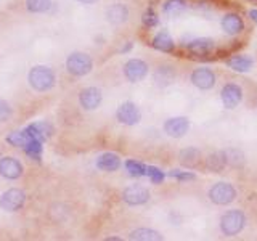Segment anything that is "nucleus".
Returning a JSON list of instances; mask_svg holds the SVG:
<instances>
[{"label":"nucleus","mask_w":257,"mask_h":241,"mask_svg":"<svg viewBox=\"0 0 257 241\" xmlns=\"http://www.w3.org/2000/svg\"><path fill=\"white\" fill-rule=\"evenodd\" d=\"M29 85L37 92H47L55 87V72L47 66H34L28 74Z\"/></svg>","instance_id":"f257e3e1"},{"label":"nucleus","mask_w":257,"mask_h":241,"mask_svg":"<svg viewBox=\"0 0 257 241\" xmlns=\"http://www.w3.org/2000/svg\"><path fill=\"white\" fill-rule=\"evenodd\" d=\"M185 7H187L185 0H166L163 5V12L166 15H179L185 10Z\"/></svg>","instance_id":"cd10ccee"},{"label":"nucleus","mask_w":257,"mask_h":241,"mask_svg":"<svg viewBox=\"0 0 257 241\" xmlns=\"http://www.w3.org/2000/svg\"><path fill=\"white\" fill-rule=\"evenodd\" d=\"M12 114H13V109H12L10 104H8V101L0 98V123L8 120L12 117Z\"/></svg>","instance_id":"72a5a7b5"},{"label":"nucleus","mask_w":257,"mask_h":241,"mask_svg":"<svg viewBox=\"0 0 257 241\" xmlns=\"http://www.w3.org/2000/svg\"><path fill=\"white\" fill-rule=\"evenodd\" d=\"M220 98H222V103L223 106L227 109H233L236 108L238 104L243 100V88L236 84H225L222 87V92H220Z\"/></svg>","instance_id":"1a4fd4ad"},{"label":"nucleus","mask_w":257,"mask_h":241,"mask_svg":"<svg viewBox=\"0 0 257 241\" xmlns=\"http://www.w3.org/2000/svg\"><path fill=\"white\" fill-rule=\"evenodd\" d=\"M147 175L150 177V180L155 183V185H159V183H163L164 180V172L161 171V169L155 167V166H147Z\"/></svg>","instance_id":"2f4dec72"},{"label":"nucleus","mask_w":257,"mask_h":241,"mask_svg":"<svg viewBox=\"0 0 257 241\" xmlns=\"http://www.w3.org/2000/svg\"><path fill=\"white\" fill-rule=\"evenodd\" d=\"M101 100H103L101 90H100V88H96V87H87L79 93L80 106H82L84 109H87V111H92V109L98 108L101 104Z\"/></svg>","instance_id":"9b49d317"},{"label":"nucleus","mask_w":257,"mask_h":241,"mask_svg":"<svg viewBox=\"0 0 257 241\" xmlns=\"http://www.w3.org/2000/svg\"><path fill=\"white\" fill-rule=\"evenodd\" d=\"M223 153V158H225V163H227V166H231V167H241L244 166V155L241 153L239 150L236 148H228L222 151Z\"/></svg>","instance_id":"5701e85b"},{"label":"nucleus","mask_w":257,"mask_h":241,"mask_svg":"<svg viewBox=\"0 0 257 241\" xmlns=\"http://www.w3.org/2000/svg\"><path fill=\"white\" fill-rule=\"evenodd\" d=\"M24 203H26V193L20 188H10L0 196V207L7 212L20 211Z\"/></svg>","instance_id":"39448f33"},{"label":"nucleus","mask_w":257,"mask_h":241,"mask_svg":"<svg viewBox=\"0 0 257 241\" xmlns=\"http://www.w3.org/2000/svg\"><path fill=\"white\" fill-rule=\"evenodd\" d=\"M116 117L120 124L124 126H135L140 123L142 119V112L137 108V104L132 101H124L116 111Z\"/></svg>","instance_id":"423d86ee"},{"label":"nucleus","mask_w":257,"mask_h":241,"mask_svg":"<svg viewBox=\"0 0 257 241\" xmlns=\"http://www.w3.org/2000/svg\"><path fill=\"white\" fill-rule=\"evenodd\" d=\"M148 74V64L143 60L132 58L124 64V76L131 82H140Z\"/></svg>","instance_id":"0eeeda50"},{"label":"nucleus","mask_w":257,"mask_h":241,"mask_svg":"<svg viewBox=\"0 0 257 241\" xmlns=\"http://www.w3.org/2000/svg\"><path fill=\"white\" fill-rule=\"evenodd\" d=\"M235 198H236V190L228 182H219L212 185L211 190H209V199H211L214 204L227 206L233 203Z\"/></svg>","instance_id":"20e7f679"},{"label":"nucleus","mask_w":257,"mask_h":241,"mask_svg":"<svg viewBox=\"0 0 257 241\" xmlns=\"http://www.w3.org/2000/svg\"><path fill=\"white\" fill-rule=\"evenodd\" d=\"M132 47H134V44H132V42H127V44H125V47H122V50H120V53H127V52H131V50H132Z\"/></svg>","instance_id":"f704fd0d"},{"label":"nucleus","mask_w":257,"mask_h":241,"mask_svg":"<svg viewBox=\"0 0 257 241\" xmlns=\"http://www.w3.org/2000/svg\"><path fill=\"white\" fill-rule=\"evenodd\" d=\"M93 63L92 58L87 53H80V52H74L68 56L66 60V69L69 74L76 76V77H82L85 74L92 71Z\"/></svg>","instance_id":"7ed1b4c3"},{"label":"nucleus","mask_w":257,"mask_h":241,"mask_svg":"<svg viewBox=\"0 0 257 241\" xmlns=\"http://www.w3.org/2000/svg\"><path fill=\"white\" fill-rule=\"evenodd\" d=\"M249 18H251L254 23H257V10H249Z\"/></svg>","instance_id":"c9c22d12"},{"label":"nucleus","mask_w":257,"mask_h":241,"mask_svg":"<svg viewBox=\"0 0 257 241\" xmlns=\"http://www.w3.org/2000/svg\"><path fill=\"white\" fill-rule=\"evenodd\" d=\"M227 163H225V158H223V153H212L206 158V167L209 169L211 172H222Z\"/></svg>","instance_id":"b1692460"},{"label":"nucleus","mask_w":257,"mask_h":241,"mask_svg":"<svg viewBox=\"0 0 257 241\" xmlns=\"http://www.w3.org/2000/svg\"><path fill=\"white\" fill-rule=\"evenodd\" d=\"M122 199L128 206H142L150 201V191L142 185H131L122 191Z\"/></svg>","instance_id":"6e6552de"},{"label":"nucleus","mask_w":257,"mask_h":241,"mask_svg":"<svg viewBox=\"0 0 257 241\" xmlns=\"http://www.w3.org/2000/svg\"><path fill=\"white\" fill-rule=\"evenodd\" d=\"M191 84L199 90H209L215 85V74L209 68H196L190 76Z\"/></svg>","instance_id":"9d476101"},{"label":"nucleus","mask_w":257,"mask_h":241,"mask_svg":"<svg viewBox=\"0 0 257 241\" xmlns=\"http://www.w3.org/2000/svg\"><path fill=\"white\" fill-rule=\"evenodd\" d=\"M169 177H172V179H177L179 182H191L196 179V175L193 172H188V171H171L169 172Z\"/></svg>","instance_id":"473e14b6"},{"label":"nucleus","mask_w":257,"mask_h":241,"mask_svg":"<svg viewBox=\"0 0 257 241\" xmlns=\"http://www.w3.org/2000/svg\"><path fill=\"white\" fill-rule=\"evenodd\" d=\"M7 142L10 143L12 147L23 148L24 145L29 142V135L26 134V131H15L7 137Z\"/></svg>","instance_id":"bb28decb"},{"label":"nucleus","mask_w":257,"mask_h":241,"mask_svg":"<svg viewBox=\"0 0 257 241\" xmlns=\"http://www.w3.org/2000/svg\"><path fill=\"white\" fill-rule=\"evenodd\" d=\"M24 131L29 135V139H36L44 143L45 140H48L52 137L53 127L48 123H34V124H29Z\"/></svg>","instance_id":"2eb2a0df"},{"label":"nucleus","mask_w":257,"mask_h":241,"mask_svg":"<svg viewBox=\"0 0 257 241\" xmlns=\"http://www.w3.org/2000/svg\"><path fill=\"white\" fill-rule=\"evenodd\" d=\"M96 167L104 172H114L120 167V158L116 153H103L96 159Z\"/></svg>","instance_id":"dca6fc26"},{"label":"nucleus","mask_w":257,"mask_h":241,"mask_svg":"<svg viewBox=\"0 0 257 241\" xmlns=\"http://www.w3.org/2000/svg\"><path fill=\"white\" fill-rule=\"evenodd\" d=\"M151 45H153V48H156L158 52L171 53L174 50V47H175V42H174V39L171 37V34H169L167 31H161L155 36V39H153Z\"/></svg>","instance_id":"a211bd4d"},{"label":"nucleus","mask_w":257,"mask_h":241,"mask_svg":"<svg viewBox=\"0 0 257 241\" xmlns=\"http://www.w3.org/2000/svg\"><path fill=\"white\" fill-rule=\"evenodd\" d=\"M179 161H180L182 166L188 167V169H195L201 163V151L198 148H193V147L183 148L179 153Z\"/></svg>","instance_id":"f3484780"},{"label":"nucleus","mask_w":257,"mask_h":241,"mask_svg":"<svg viewBox=\"0 0 257 241\" xmlns=\"http://www.w3.org/2000/svg\"><path fill=\"white\" fill-rule=\"evenodd\" d=\"M187 48L193 53L204 55V53H209L214 48V40L209 39V37H198V39H193L191 42L187 45Z\"/></svg>","instance_id":"412c9836"},{"label":"nucleus","mask_w":257,"mask_h":241,"mask_svg":"<svg viewBox=\"0 0 257 241\" xmlns=\"http://www.w3.org/2000/svg\"><path fill=\"white\" fill-rule=\"evenodd\" d=\"M128 18V10L122 4H114L106 10V20L112 24H122Z\"/></svg>","instance_id":"6ab92c4d"},{"label":"nucleus","mask_w":257,"mask_h":241,"mask_svg":"<svg viewBox=\"0 0 257 241\" xmlns=\"http://www.w3.org/2000/svg\"><path fill=\"white\" fill-rule=\"evenodd\" d=\"M125 169H127L128 175H132V177H143V175H147V166L139 163V161H135V159L125 161Z\"/></svg>","instance_id":"c756f323"},{"label":"nucleus","mask_w":257,"mask_h":241,"mask_svg":"<svg viewBox=\"0 0 257 241\" xmlns=\"http://www.w3.org/2000/svg\"><path fill=\"white\" fill-rule=\"evenodd\" d=\"M24 153L32 158L34 161H40L42 159V142L36 140V139H29V142L24 145Z\"/></svg>","instance_id":"a878e982"},{"label":"nucleus","mask_w":257,"mask_h":241,"mask_svg":"<svg viewBox=\"0 0 257 241\" xmlns=\"http://www.w3.org/2000/svg\"><path fill=\"white\" fill-rule=\"evenodd\" d=\"M142 23H143V26H147V28H150V29L158 26L159 18H158V15L155 13V10H153V8H148V10L143 13V16H142Z\"/></svg>","instance_id":"7c9ffc66"},{"label":"nucleus","mask_w":257,"mask_h":241,"mask_svg":"<svg viewBox=\"0 0 257 241\" xmlns=\"http://www.w3.org/2000/svg\"><path fill=\"white\" fill-rule=\"evenodd\" d=\"M52 0H26V8L31 13H44L50 10Z\"/></svg>","instance_id":"c85d7f7f"},{"label":"nucleus","mask_w":257,"mask_h":241,"mask_svg":"<svg viewBox=\"0 0 257 241\" xmlns=\"http://www.w3.org/2000/svg\"><path fill=\"white\" fill-rule=\"evenodd\" d=\"M222 29L227 32L228 36H236L244 29V23L241 20V16L236 13H227L222 16Z\"/></svg>","instance_id":"4468645a"},{"label":"nucleus","mask_w":257,"mask_h":241,"mask_svg":"<svg viewBox=\"0 0 257 241\" xmlns=\"http://www.w3.org/2000/svg\"><path fill=\"white\" fill-rule=\"evenodd\" d=\"M23 164L18 159L12 156H5L0 159V175L5 177L8 180H16L23 175Z\"/></svg>","instance_id":"f8f14e48"},{"label":"nucleus","mask_w":257,"mask_h":241,"mask_svg":"<svg viewBox=\"0 0 257 241\" xmlns=\"http://www.w3.org/2000/svg\"><path fill=\"white\" fill-rule=\"evenodd\" d=\"M252 64H254V60L251 56H246V55H235L227 60V66L236 72H247L252 68Z\"/></svg>","instance_id":"aec40b11"},{"label":"nucleus","mask_w":257,"mask_h":241,"mask_svg":"<svg viewBox=\"0 0 257 241\" xmlns=\"http://www.w3.org/2000/svg\"><path fill=\"white\" fill-rule=\"evenodd\" d=\"M77 2L84 4V5H92V4H96L98 0H77Z\"/></svg>","instance_id":"e433bc0d"},{"label":"nucleus","mask_w":257,"mask_h":241,"mask_svg":"<svg viewBox=\"0 0 257 241\" xmlns=\"http://www.w3.org/2000/svg\"><path fill=\"white\" fill-rule=\"evenodd\" d=\"M246 225V215L239 209H231L227 211L220 219V230L225 236H235L244 228Z\"/></svg>","instance_id":"f03ea898"},{"label":"nucleus","mask_w":257,"mask_h":241,"mask_svg":"<svg viewBox=\"0 0 257 241\" xmlns=\"http://www.w3.org/2000/svg\"><path fill=\"white\" fill-rule=\"evenodd\" d=\"M128 239H137V241H161L164 239V236L161 235L159 231L151 230V228H137L134 230L131 235H128Z\"/></svg>","instance_id":"4be33fe9"},{"label":"nucleus","mask_w":257,"mask_h":241,"mask_svg":"<svg viewBox=\"0 0 257 241\" xmlns=\"http://www.w3.org/2000/svg\"><path fill=\"white\" fill-rule=\"evenodd\" d=\"M174 79H175V72H174V69L171 66H161L156 71V74H155V80H156V84L159 87L169 85Z\"/></svg>","instance_id":"393cba45"},{"label":"nucleus","mask_w":257,"mask_h":241,"mask_svg":"<svg viewBox=\"0 0 257 241\" xmlns=\"http://www.w3.org/2000/svg\"><path fill=\"white\" fill-rule=\"evenodd\" d=\"M106 241H120V238L119 236H108Z\"/></svg>","instance_id":"4c0bfd02"},{"label":"nucleus","mask_w":257,"mask_h":241,"mask_svg":"<svg viewBox=\"0 0 257 241\" xmlns=\"http://www.w3.org/2000/svg\"><path fill=\"white\" fill-rule=\"evenodd\" d=\"M188 129H190V120L183 116L171 117L164 123V132L169 137H174V139H180V137H183L188 132Z\"/></svg>","instance_id":"ddd939ff"}]
</instances>
